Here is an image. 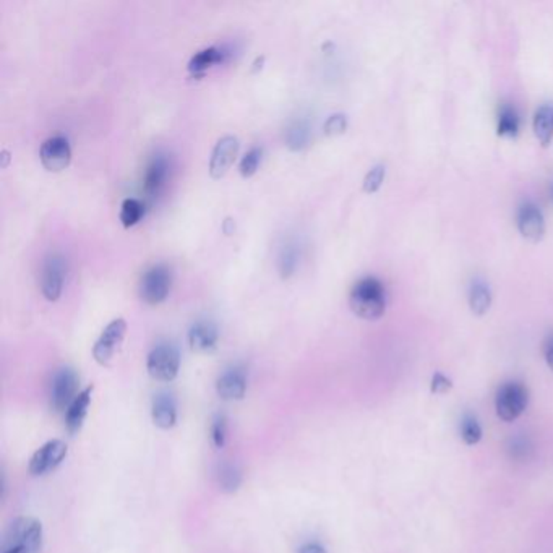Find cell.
<instances>
[{
	"instance_id": "1",
	"label": "cell",
	"mask_w": 553,
	"mask_h": 553,
	"mask_svg": "<svg viewBox=\"0 0 553 553\" xmlns=\"http://www.w3.org/2000/svg\"><path fill=\"white\" fill-rule=\"evenodd\" d=\"M349 307L362 320H378L386 310V289L380 279L367 276L357 281L351 289Z\"/></svg>"
},
{
	"instance_id": "2",
	"label": "cell",
	"mask_w": 553,
	"mask_h": 553,
	"mask_svg": "<svg viewBox=\"0 0 553 553\" xmlns=\"http://www.w3.org/2000/svg\"><path fill=\"white\" fill-rule=\"evenodd\" d=\"M529 391L523 383L508 382L498 389L495 398L497 415L505 422H513L528 408Z\"/></svg>"
},
{
	"instance_id": "3",
	"label": "cell",
	"mask_w": 553,
	"mask_h": 553,
	"mask_svg": "<svg viewBox=\"0 0 553 553\" xmlns=\"http://www.w3.org/2000/svg\"><path fill=\"white\" fill-rule=\"evenodd\" d=\"M146 368L151 378L157 382H172L176 380L181 370V354L177 347L172 344L156 346L148 354L146 359Z\"/></svg>"
},
{
	"instance_id": "4",
	"label": "cell",
	"mask_w": 553,
	"mask_h": 553,
	"mask_svg": "<svg viewBox=\"0 0 553 553\" xmlns=\"http://www.w3.org/2000/svg\"><path fill=\"white\" fill-rule=\"evenodd\" d=\"M172 284L171 270L166 265H155L145 271L140 279V297L150 305L164 302L169 296Z\"/></svg>"
},
{
	"instance_id": "5",
	"label": "cell",
	"mask_w": 553,
	"mask_h": 553,
	"mask_svg": "<svg viewBox=\"0 0 553 553\" xmlns=\"http://www.w3.org/2000/svg\"><path fill=\"white\" fill-rule=\"evenodd\" d=\"M43 524L34 518H18L8 531L7 544L23 549L25 553H39L43 549Z\"/></svg>"
},
{
	"instance_id": "6",
	"label": "cell",
	"mask_w": 553,
	"mask_h": 553,
	"mask_svg": "<svg viewBox=\"0 0 553 553\" xmlns=\"http://www.w3.org/2000/svg\"><path fill=\"white\" fill-rule=\"evenodd\" d=\"M127 333V321L124 318H115L103 330L101 336L93 346V357L99 365H109L114 359L115 352L119 351Z\"/></svg>"
},
{
	"instance_id": "7",
	"label": "cell",
	"mask_w": 553,
	"mask_h": 553,
	"mask_svg": "<svg viewBox=\"0 0 553 553\" xmlns=\"http://www.w3.org/2000/svg\"><path fill=\"white\" fill-rule=\"evenodd\" d=\"M80 394L78 391V375L72 368H60L54 375L51 386V405L57 412H67L70 404Z\"/></svg>"
},
{
	"instance_id": "8",
	"label": "cell",
	"mask_w": 553,
	"mask_h": 553,
	"mask_svg": "<svg viewBox=\"0 0 553 553\" xmlns=\"http://www.w3.org/2000/svg\"><path fill=\"white\" fill-rule=\"evenodd\" d=\"M68 455V446L62 440H51L44 443L30 460V472L33 476H44V474L54 471L65 461Z\"/></svg>"
},
{
	"instance_id": "9",
	"label": "cell",
	"mask_w": 553,
	"mask_h": 553,
	"mask_svg": "<svg viewBox=\"0 0 553 553\" xmlns=\"http://www.w3.org/2000/svg\"><path fill=\"white\" fill-rule=\"evenodd\" d=\"M65 275L67 261L64 260V256L52 254L46 258L43 271H41V291H43V296L47 300L56 302L60 297L65 282Z\"/></svg>"
},
{
	"instance_id": "10",
	"label": "cell",
	"mask_w": 553,
	"mask_h": 553,
	"mask_svg": "<svg viewBox=\"0 0 553 553\" xmlns=\"http://www.w3.org/2000/svg\"><path fill=\"white\" fill-rule=\"evenodd\" d=\"M39 160L49 172H60L68 167L72 161V150L64 136H51L44 140L39 150Z\"/></svg>"
},
{
	"instance_id": "11",
	"label": "cell",
	"mask_w": 553,
	"mask_h": 553,
	"mask_svg": "<svg viewBox=\"0 0 553 553\" xmlns=\"http://www.w3.org/2000/svg\"><path fill=\"white\" fill-rule=\"evenodd\" d=\"M516 224L521 235L529 242H540L545 235V218L537 204L526 202L519 207Z\"/></svg>"
},
{
	"instance_id": "12",
	"label": "cell",
	"mask_w": 553,
	"mask_h": 553,
	"mask_svg": "<svg viewBox=\"0 0 553 553\" xmlns=\"http://www.w3.org/2000/svg\"><path fill=\"white\" fill-rule=\"evenodd\" d=\"M239 148V138L234 135H226L218 140L212 152V160H209V174H212L213 178H221L226 176V172L234 164Z\"/></svg>"
},
{
	"instance_id": "13",
	"label": "cell",
	"mask_w": 553,
	"mask_h": 553,
	"mask_svg": "<svg viewBox=\"0 0 553 553\" xmlns=\"http://www.w3.org/2000/svg\"><path fill=\"white\" fill-rule=\"evenodd\" d=\"M218 396L224 401H240L247 393V375L244 368H229L216 382Z\"/></svg>"
},
{
	"instance_id": "14",
	"label": "cell",
	"mask_w": 553,
	"mask_h": 553,
	"mask_svg": "<svg viewBox=\"0 0 553 553\" xmlns=\"http://www.w3.org/2000/svg\"><path fill=\"white\" fill-rule=\"evenodd\" d=\"M219 339L218 328L209 321H198L188 331V344L193 352L207 354L216 349Z\"/></svg>"
},
{
	"instance_id": "15",
	"label": "cell",
	"mask_w": 553,
	"mask_h": 553,
	"mask_svg": "<svg viewBox=\"0 0 553 553\" xmlns=\"http://www.w3.org/2000/svg\"><path fill=\"white\" fill-rule=\"evenodd\" d=\"M151 419L156 427L169 430L177 424V404L167 393L156 394L151 405Z\"/></svg>"
},
{
	"instance_id": "16",
	"label": "cell",
	"mask_w": 553,
	"mask_h": 553,
	"mask_svg": "<svg viewBox=\"0 0 553 553\" xmlns=\"http://www.w3.org/2000/svg\"><path fill=\"white\" fill-rule=\"evenodd\" d=\"M93 396V386H86L80 394L75 398V401L70 404V408L65 412V427L72 435L78 434L82 430L83 424H85L89 404H91Z\"/></svg>"
},
{
	"instance_id": "17",
	"label": "cell",
	"mask_w": 553,
	"mask_h": 553,
	"mask_svg": "<svg viewBox=\"0 0 553 553\" xmlns=\"http://www.w3.org/2000/svg\"><path fill=\"white\" fill-rule=\"evenodd\" d=\"M167 178V161L162 156L155 157L150 162L145 174V192L148 197H156L162 190Z\"/></svg>"
},
{
	"instance_id": "18",
	"label": "cell",
	"mask_w": 553,
	"mask_h": 553,
	"mask_svg": "<svg viewBox=\"0 0 553 553\" xmlns=\"http://www.w3.org/2000/svg\"><path fill=\"white\" fill-rule=\"evenodd\" d=\"M469 307L477 317L486 315L490 307H492V291H490L488 284L482 281V279H476L471 284V289H469Z\"/></svg>"
},
{
	"instance_id": "19",
	"label": "cell",
	"mask_w": 553,
	"mask_h": 553,
	"mask_svg": "<svg viewBox=\"0 0 553 553\" xmlns=\"http://www.w3.org/2000/svg\"><path fill=\"white\" fill-rule=\"evenodd\" d=\"M535 138L539 140L542 146H549L553 138V108L544 104L535 110L534 120H532Z\"/></svg>"
},
{
	"instance_id": "20",
	"label": "cell",
	"mask_w": 553,
	"mask_h": 553,
	"mask_svg": "<svg viewBox=\"0 0 553 553\" xmlns=\"http://www.w3.org/2000/svg\"><path fill=\"white\" fill-rule=\"evenodd\" d=\"M223 60H224L223 51L216 49V47H208V49L200 51L192 57L190 62H188V72H190L193 77H202L209 67L214 64H219V62Z\"/></svg>"
},
{
	"instance_id": "21",
	"label": "cell",
	"mask_w": 553,
	"mask_h": 553,
	"mask_svg": "<svg viewBox=\"0 0 553 553\" xmlns=\"http://www.w3.org/2000/svg\"><path fill=\"white\" fill-rule=\"evenodd\" d=\"M521 119L513 106H503L498 112L497 134L503 138H516L519 135Z\"/></svg>"
},
{
	"instance_id": "22",
	"label": "cell",
	"mask_w": 553,
	"mask_h": 553,
	"mask_svg": "<svg viewBox=\"0 0 553 553\" xmlns=\"http://www.w3.org/2000/svg\"><path fill=\"white\" fill-rule=\"evenodd\" d=\"M145 214V204L136 198H125L120 207V223L124 228H131L138 224Z\"/></svg>"
},
{
	"instance_id": "23",
	"label": "cell",
	"mask_w": 553,
	"mask_h": 553,
	"mask_svg": "<svg viewBox=\"0 0 553 553\" xmlns=\"http://www.w3.org/2000/svg\"><path fill=\"white\" fill-rule=\"evenodd\" d=\"M219 487L226 493H234L242 486V472L234 464L221 466L218 472Z\"/></svg>"
},
{
	"instance_id": "24",
	"label": "cell",
	"mask_w": 553,
	"mask_h": 553,
	"mask_svg": "<svg viewBox=\"0 0 553 553\" xmlns=\"http://www.w3.org/2000/svg\"><path fill=\"white\" fill-rule=\"evenodd\" d=\"M297 263H299L297 247L292 245V244L284 247L281 255H279V260H278V268H279V273H281V276L282 278L291 276L292 273L296 271Z\"/></svg>"
},
{
	"instance_id": "25",
	"label": "cell",
	"mask_w": 553,
	"mask_h": 553,
	"mask_svg": "<svg viewBox=\"0 0 553 553\" xmlns=\"http://www.w3.org/2000/svg\"><path fill=\"white\" fill-rule=\"evenodd\" d=\"M308 136H310V130L307 127V124H304V122L292 124L291 127H289L287 135H286L287 146L294 151L302 150L304 146H307V143H308Z\"/></svg>"
},
{
	"instance_id": "26",
	"label": "cell",
	"mask_w": 553,
	"mask_h": 553,
	"mask_svg": "<svg viewBox=\"0 0 553 553\" xmlns=\"http://www.w3.org/2000/svg\"><path fill=\"white\" fill-rule=\"evenodd\" d=\"M461 436L466 445H477L482 440V429L471 415H466L461 422Z\"/></svg>"
},
{
	"instance_id": "27",
	"label": "cell",
	"mask_w": 553,
	"mask_h": 553,
	"mask_svg": "<svg viewBox=\"0 0 553 553\" xmlns=\"http://www.w3.org/2000/svg\"><path fill=\"white\" fill-rule=\"evenodd\" d=\"M384 174H386V169H384V166L378 164L375 167H372L368 174L363 178V183H362V190L365 193H377L380 190V187L383 186V181H384Z\"/></svg>"
},
{
	"instance_id": "28",
	"label": "cell",
	"mask_w": 553,
	"mask_h": 553,
	"mask_svg": "<svg viewBox=\"0 0 553 553\" xmlns=\"http://www.w3.org/2000/svg\"><path fill=\"white\" fill-rule=\"evenodd\" d=\"M209 434H212V441L216 448H223L226 445V440H228V419H226L224 414H218L213 419Z\"/></svg>"
},
{
	"instance_id": "29",
	"label": "cell",
	"mask_w": 553,
	"mask_h": 553,
	"mask_svg": "<svg viewBox=\"0 0 553 553\" xmlns=\"http://www.w3.org/2000/svg\"><path fill=\"white\" fill-rule=\"evenodd\" d=\"M261 152H263L261 148H254L242 157L239 164V171L242 174V177L245 178L252 177L258 171V166H260V161H261Z\"/></svg>"
},
{
	"instance_id": "30",
	"label": "cell",
	"mask_w": 553,
	"mask_h": 553,
	"mask_svg": "<svg viewBox=\"0 0 553 553\" xmlns=\"http://www.w3.org/2000/svg\"><path fill=\"white\" fill-rule=\"evenodd\" d=\"M325 135L328 136H336L342 135L347 130V119L344 114H333L326 119V122L323 125Z\"/></svg>"
},
{
	"instance_id": "31",
	"label": "cell",
	"mask_w": 553,
	"mask_h": 553,
	"mask_svg": "<svg viewBox=\"0 0 553 553\" xmlns=\"http://www.w3.org/2000/svg\"><path fill=\"white\" fill-rule=\"evenodd\" d=\"M430 388H431V393L445 394V393H448L453 388V383H451L450 378H446L443 375V373L436 372L435 375L431 377V386Z\"/></svg>"
},
{
	"instance_id": "32",
	"label": "cell",
	"mask_w": 553,
	"mask_h": 553,
	"mask_svg": "<svg viewBox=\"0 0 553 553\" xmlns=\"http://www.w3.org/2000/svg\"><path fill=\"white\" fill-rule=\"evenodd\" d=\"M542 352H544V359L547 362V365L550 367V370H553V334L544 341Z\"/></svg>"
},
{
	"instance_id": "33",
	"label": "cell",
	"mask_w": 553,
	"mask_h": 553,
	"mask_svg": "<svg viewBox=\"0 0 553 553\" xmlns=\"http://www.w3.org/2000/svg\"><path fill=\"white\" fill-rule=\"evenodd\" d=\"M509 450H511V455H513L514 457H519V456L524 457L526 455H528L529 446H528V443H526L524 440H514L513 446H511Z\"/></svg>"
},
{
	"instance_id": "34",
	"label": "cell",
	"mask_w": 553,
	"mask_h": 553,
	"mask_svg": "<svg viewBox=\"0 0 553 553\" xmlns=\"http://www.w3.org/2000/svg\"><path fill=\"white\" fill-rule=\"evenodd\" d=\"M299 553H328L323 545L317 544V542H307L299 549Z\"/></svg>"
},
{
	"instance_id": "35",
	"label": "cell",
	"mask_w": 553,
	"mask_h": 553,
	"mask_svg": "<svg viewBox=\"0 0 553 553\" xmlns=\"http://www.w3.org/2000/svg\"><path fill=\"white\" fill-rule=\"evenodd\" d=\"M4 553H25L23 549H20V547H15V545H5Z\"/></svg>"
}]
</instances>
